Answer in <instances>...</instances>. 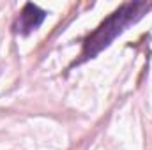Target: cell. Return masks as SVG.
Segmentation results:
<instances>
[{
    "label": "cell",
    "mask_w": 152,
    "mask_h": 150,
    "mask_svg": "<svg viewBox=\"0 0 152 150\" xmlns=\"http://www.w3.org/2000/svg\"><path fill=\"white\" fill-rule=\"evenodd\" d=\"M152 4L145 2H131L120 5L113 14H110L88 37L83 42V51H81V60L96 57L101 50H104L120 32H124L131 23L138 21L149 9Z\"/></svg>",
    "instance_id": "6da1fadb"
},
{
    "label": "cell",
    "mask_w": 152,
    "mask_h": 150,
    "mask_svg": "<svg viewBox=\"0 0 152 150\" xmlns=\"http://www.w3.org/2000/svg\"><path fill=\"white\" fill-rule=\"evenodd\" d=\"M42 20H44V12L39 9L37 5L27 4L25 9H23L21 14H20L16 30H18L20 34H28V32H32V30L37 28L39 25L42 23Z\"/></svg>",
    "instance_id": "7a4b0ae2"
}]
</instances>
